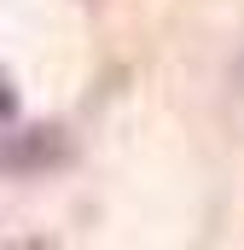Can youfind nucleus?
Returning a JSON list of instances; mask_svg holds the SVG:
<instances>
[{
    "instance_id": "nucleus-1",
    "label": "nucleus",
    "mask_w": 244,
    "mask_h": 250,
    "mask_svg": "<svg viewBox=\"0 0 244 250\" xmlns=\"http://www.w3.org/2000/svg\"><path fill=\"white\" fill-rule=\"evenodd\" d=\"M64 163H70V134L64 128H23V134L0 140V169L6 175H41V169H64Z\"/></svg>"
},
{
    "instance_id": "nucleus-2",
    "label": "nucleus",
    "mask_w": 244,
    "mask_h": 250,
    "mask_svg": "<svg viewBox=\"0 0 244 250\" xmlns=\"http://www.w3.org/2000/svg\"><path fill=\"white\" fill-rule=\"evenodd\" d=\"M18 123V93H12V82L0 76V128H12Z\"/></svg>"
}]
</instances>
